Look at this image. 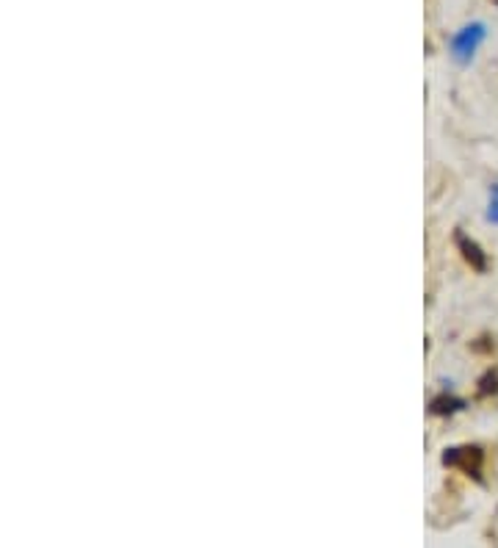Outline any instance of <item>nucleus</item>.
<instances>
[{
    "instance_id": "obj_5",
    "label": "nucleus",
    "mask_w": 498,
    "mask_h": 548,
    "mask_svg": "<svg viewBox=\"0 0 498 548\" xmlns=\"http://www.w3.org/2000/svg\"><path fill=\"white\" fill-rule=\"evenodd\" d=\"M476 394L485 399V396H495L498 394V369H487L479 379V388Z\"/></svg>"
},
{
    "instance_id": "obj_2",
    "label": "nucleus",
    "mask_w": 498,
    "mask_h": 548,
    "mask_svg": "<svg viewBox=\"0 0 498 548\" xmlns=\"http://www.w3.org/2000/svg\"><path fill=\"white\" fill-rule=\"evenodd\" d=\"M485 39H487V25H485V22H468V25H462L457 34L451 37V42H449L451 58H454L457 64H471Z\"/></svg>"
},
{
    "instance_id": "obj_3",
    "label": "nucleus",
    "mask_w": 498,
    "mask_h": 548,
    "mask_svg": "<svg viewBox=\"0 0 498 548\" xmlns=\"http://www.w3.org/2000/svg\"><path fill=\"white\" fill-rule=\"evenodd\" d=\"M454 241H457V249H459V255H462V261L468 264L474 272L485 274L487 266H490V257H487V252L482 249V244H479L476 239H471V236H465L462 231H457Z\"/></svg>"
},
{
    "instance_id": "obj_7",
    "label": "nucleus",
    "mask_w": 498,
    "mask_h": 548,
    "mask_svg": "<svg viewBox=\"0 0 498 548\" xmlns=\"http://www.w3.org/2000/svg\"><path fill=\"white\" fill-rule=\"evenodd\" d=\"M493 4H495V6H498V0H493Z\"/></svg>"
},
{
    "instance_id": "obj_6",
    "label": "nucleus",
    "mask_w": 498,
    "mask_h": 548,
    "mask_svg": "<svg viewBox=\"0 0 498 548\" xmlns=\"http://www.w3.org/2000/svg\"><path fill=\"white\" fill-rule=\"evenodd\" d=\"M485 219H487L490 224H498V183H493L490 191H487V211H485Z\"/></svg>"
},
{
    "instance_id": "obj_4",
    "label": "nucleus",
    "mask_w": 498,
    "mask_h": 548,
    "mask_svg": "<svg viewBox=\"0 0 498 548\" xmlns=\"http://www.w3.org/2000/svg\"><path fill=\"white\" fill-rule=\"evenodd\" d=\"M465 399H459L457 394H441V396H435L429 402V413L432 415H454V413H459V410H465Z\"/></svg>"
},
{
    "instance_id": "obj_1",
    "label": "nucleus",
    "mask_w": 498,
    "mask_h": 548,
    "mask_svg": "<svg viewBox=\"0 0 498 548\" xmlns=\"http://www.w3.org/2000/svg\"><path fill=\"white\" fill-rule=\"evenodd\" d=\"M443 465L462 471L465 476H474L476 482L482 479L485 471V448L476 443H459V446H449L443 451Z\"/></svg>"
}]
</instances>
